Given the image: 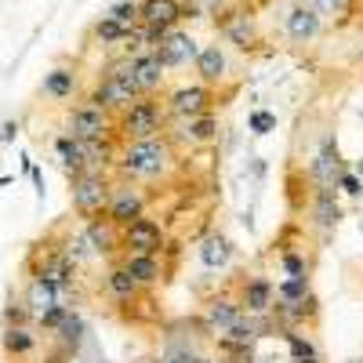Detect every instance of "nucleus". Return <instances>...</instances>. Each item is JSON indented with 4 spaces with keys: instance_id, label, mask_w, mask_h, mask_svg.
Returning <instances> with one entry per match:
<instances>
[{
    "instance_id": "f257e3e1",
    "label": "nucleus",
    "mask_w": 363,
    "mask_h": 363,
    "mask_svg": "<svg viewBox=\"0 0 363 363\" xmlns=\"http://www.w3.org/2000/svg\"><path fill=\"white\" fill-rule=\"evenodd\" d=\"M182 167V153L171 145L167 135L157 138H142V142H124L120 145V157L113 164V178L135 182V186H167Z\"/></svg>"
},
{
    "instance_id": "f03ea898",
    "label": "nucleus",
    "mask_w": 363,
    "mask_h": 363,
    "mask_svg": "<svg viewBox=\"0 0 363 363\" xmlns=\"http://www.w3.org/2000/svg\"><path fill=\"white\" fill-rule=\"evenodd\" d=\"M84 99H91L95 106H102L113 116H120L131 102H138L142 91H138V80H135V69H131V58L113 55L109 62L99 69L95 84L84 91Z\"/></svg>"
},
{
    "instance_id": "7ed1b4c3",
    "label": "nucleus",
    "mask_w": 363,
    "mask_h": 363,
    "mask_svg": "<svg viewBox=\"0 0 363 363\" xmlns=\"http://www.w3.org/2000/svg\"><path fill=\"white\" fill-rule=\"evenodd\" d=\"M211 356V338L200 330L196 316L186 320H171L160 330V363H203Z\"/></svg>"
},
{
    "instance_id": "20e7f679",
    "label": "nucleus",
    "mask_w": 363,
    "mask_h": 363,
    "mask_svg": "<svg viewBox=\"0 0 363 363\" xmlns=\"http://www.w3.org/2000/svg\"><path fill=\"white\" fill-rule=\"evenodd\" d=\"M167 124H171V116L164 109V99L160 95H142L138 102H131L116 116V138L120 142L157 138V135H167Z\"/></svg>"
},
{
    "instance_id": "39448f33",
    "label": "nucleus",
    "mask_w": 363,
    "mask_h": 363,
    "mask_svg": "<svg viewBox=\"0 0 363 363\" xmlns=\"http://www.w3.org/2000/svg\"><path fill=\"white\" fill-rule=\"evenodd\" d=\"M233 91H215L200 80H182V84H171L164 91V109L171 120H189V116H203V113H215V106H225V99Z\"/></svg>"
},
{
    "instance_id": "423d86ee",
    "label": "nucleus",
    "mask_w": 363,
    "mask_h": 363,
    "mask_svg": "<svg viewBox=\"0 0 363 363\" xmlns=\"http://www.w3.org/2000/svg\"><path fill=\"white\" fill-rule=\"evenodd\" d=\"M113 196V174L109 171H84L69 178V207L80 222L106 218Z\"/></svg>"
},
{
    "instance_id": "0eeeda50",
    "label": "nucleus",
    "mask_w": 363,
    "mask_h": 363,
    "mask_svg": "<svg viewBox=\"0 0 363 363\" xmlns=\"http://www.w3.org/2000/svg\"><path fill=\"white\" fill-rule=\"evenodd\" d=\"M247 313H244V306H240V298H236V291H233V284L225 280L222 287H215L211 294H203V301H200V313H196V323H200V330L215 342V338H222L225 330L233 327V323H240Z\"/></svg>"
},
{
    "instance_id": "6e6552de",
    "label": "nucleus",
    "mask_w": 363,
    "mask_h": 363,
    "mask_svg": "<svg viewBox=\"0 0 363 363\" xmlns=\"http://www.w3.org/2000/svg\"><path fill=\"white\" fill-rule=\"evenodd\" d=\"M215 29H218L222 44L244 51V55H251V51H258L265 44V33H262V22H258L255 8H244V4H233V8L218 11Z\"/></svg>"
},
{
    "instance_id": "1a4fd4ad",
    "label": "nucleus",
    "mask_w": 363,
    "mask_h": 363,
    "mask_svg": "<svg viewBox=\"0 0 363 363\" xmlns=\"http://www.w3.org/2000/svg\"><path fill=\"white\" fill-rule=\"evenodd\" d=\"M167 138L182 157L196 153V149H211L222 138V120L218 113H203V116H189V120H171L167 124Z\"/></svg>"
},
{
    "instance_id": "9d476101",
    "label": "nucleus",
    "mask_w": 363,
    "mask_h": 363,
    "mask_svg": "<svg viewBox=\"0 0 363 363\" xmlns=\"http://www.w3.org/2000/svg\"><path fill=\"white\" fill-rule=\"evenodd\" d=\"M62 131L80 138V142H95V138H109L116 135V116L106 113L102 106H95L91 99H80L66 109L62 116Z\"/></svg>"
},
{
    "instance_id": "9b49d317",
    "label": "nucleus",
    "mask_w": 363,
    "mask_h": 363,
    "mask_svg": "<svg viewBox=\"0 0 363 363\" xmlns=\"http://www.w3.org/2000/svg\"><path fill=\"white\" fill-rule=\"evenodd\" d=\"M342 171H349V164L342 160V145H338V131H327L316 145V153L309 160V167L301 171L309 182V189H338Z\"/></svg>"
},
{
    "instance_id": "f8f14e48",
    "label": "nucleus",
    "mask_w": 363,
    "mask_h": 363,
    "mask_svg": "<svg viewBox=\"0 0 363 363\" xmlns=\"http://www.w3.org/2000/svg\"><path fill=\"white\" fill-rule=\"evenodd\" d=\"M149 207H153V193L145 186H135V182H124V178H113V196H109V211L106 218L113 225H131L135 218H145Z\"/></svg>"
},
{
    "instance_id": "ddd939ff",
    "label": "nucleus",
    "mask_w": 363,
    "mask_h": 363,
    "mask_svg": "<svg viewBox=\"0 0 363 363\" xmlns=\"http://www.w3.org/2000/svg\"><path fill=\"white\" fill-rule=\"evenodd\" d=\"M301 218H306V225L313 233H320V240H330V233H335L345 218L338 189H309L306 203H301Z\"/></svg>"
},
{
    "instance_id": "4468645a",
    "label": "nucleus",
    "mask_w": 363,
    "mask_h": 363,
    "mask_svg": "<svg viewBox=\"0 0 363 363\" xmlns=\"http://www.w3.org/2000/svg\"><path fill=\"white\" fill-rule=\"evenodd\" d=\"M171 244V236H167V225L153 215H145V218H135L131 225L120 229V255H164V247Z\"/></svg>"
},
{
    "instance_id": "2eb2a0df",
    "label": "nucleus",
    "mask_w": 363,
    "mask_h": 363,
    "mask_svg": "<svg viewBox=\"0 0 363 363\" xmlns=\"http://www.w3.org/2000/svg\"><path fill=\"white\" fill-rule=\"evenodd\" d=\"M240 306H244L247 316H272V306H277V284H272L265 272H236L229 280Z\"/></svg>"
},
{
    "instance_id": "dca6fc26",
    "label": "nucleus",
    "mask_w": 363,
    "mask_h": 363,
    "mask_svg": "<svg viewBox=\"0 0 363 363\" xmlns=\"http://www.w3.org/2000/svg\"><path fill=\"white\" fill-rule=\"evenodd\" d=\"M40 99H44L48 106H55V109H69L73 102H80V99H84V77H80V66L62 62V66L48 69L44 80H40Z\"/></svg>"
},
{
    "instance_id": "f3484780",
    "label": "nucleus",
    "mask_w": 363,
    "mask_h": 363,
    "mask_svg": "<svg viewBox=\"0 0 363 363\" xmlns=\"http://www.w3.org/2000/svg\"><path fill=\"white\" fill-rule=\"evenodd\" d=\"M327 29V18L309 4V0H291V8L284 15V37L294 44V48H309L323 37Z\"/></svg>"
},
{
    "instance_id": "a211bd4d",
    "label": "nucleus",
    "mask_w": 363,
    "mask_h": 363,
    "mask_svg": "<svg viewBox=\"0 0 363 363\" xmlns=\"http://www.w3.org/2000/svg\"><path fill=\"white\" fill-rule=\"evenodd\" d=\"M233 73H236V66H233V58H229V48H225V44L211 40V44L200 48L196 62H193V77H196L200 84L222 91V87L233 80Z\"/></svg>"
},
{
    "instance_id": "6ab92c4d",
    "label": "nucleus",
    "mask_w": 363,
    "mask_h": 363,
    "mask_svg": "<svg viewBox=\"0 0 363 363\" xmlns=\"http://www.w3.org/2000/svg\"><path fill=\"white\" fill-rule=\"evenodd\" d=\"M99 291H102V298L109 301V306L120 313V309H128V306H135V301L142 298V287H138V280L131 277V272L120 265L116 258L113 262H106V272L99 277Z\"/></svg>"
},
{
    "instance_id": "aec40b11",
    "label": "nucleus",
    "mask_w": 363,
    "mask_h": 363,
    "mask_svg": "<svg viewBox=\"0 0 363 363\" xmlns=\"http://www.w3.org/2000/svg\"><path fill=\"white\" fill-rule=\"evenodd\" d=\"M200 48H203V44L189 33V29H182V26H178V29H171V33H167L153 51H157V58L164 62L167 73H178V69H189V66L196 62Z\"/></svg>"
},
{
    "instance_id": "412c9836",
    "label": "nucleus",
    "mask_w": 363,
    "mask_h": 363,
    "mask_svg": "<svg viewBox=\"0 0 363 363\" xmlns=\"http://www.w3.org/2000/svg\"><path fill=\"white\" fill-rule=\"evenodd\" d=\"M40 345H44V335H40L37 323L4 327V330H0V356H4L8 363H33Z\"/></svg>"
},
{
    "instance_id": "4be33fe9",
    "label": "nucleus",
    "mask_w": 363,
    "mask_h": 363,
    "mask_svg": "<svg viewBox=\"0 0 363 363\" xmlns=\"http://www.w3.org/2000/svg\"><path fill=\"white\" fill-rule=\"evenodd\" d=\"M116 262L138 280L142 291H157V287H164L167 277H171V269H167L164 255H120Z\"/></svg>"
},
{
    "instance_id": "5701e85b",
    "label": "nucleus",
    "mask_w": 363,
    "mask_h": 363,
    "mask_svg": "<svg viewBox=\"0 0 363 363\" xmlns=\"http://www.w3.org/2000/svg\"><path fill=\"white\" fill-rule=\"evenodd\" d=\"M131 69H135V80H138V91L142 95H164L171 87V73L164 69V62L157 58V51L149 48L142 55L131 58Z\"/></svg>"
},
{
    "instance_id": "b1692460",
    "label": "nucleus",
    "mask_w": 363,
    "mask_h": 363,
    "mask_svg": "<svg viewBox=\"0 0 363 363\" xmlns=\"http://www.w3.org/2000/svg\"><path fill=\"white\" fill-rule=\"evenodd\" d=\"M196 258L207 272H225L236 262V244L222 233V229H211L200 244H196Z\"/></svg>"
},
{
    "instance_id": "393cba45",
    "label": "nucleus",
    "mask_w": 363,
    "mask_h": 363,
    "mask_svg": "<svg viewBox=\"0 0 363 363\" xmlns=\"http://www.w3.org/2000/svg\"><path fill=\"white\" fill-rule=\"evenodd\" d=\"M51 157H55V164H58V167L66 171V178L91 171V160H87L84 142H80V138H73V135H66V131L51 135Z\"/></svg>"
},
{
    "instance_id": "a878e982",
    "label": "nucleus",
    "mask_w": 363,
    "mask_h": 363,
    "mask_svg": "<svg viewBox=\"0 0 363 363\" xmlns=\"http://www.w3.org/2000/svg\"><path fill=\"white\" fill-rule=\"evenodd\" d=\"M80 229H84V236H87V244H91V251H95L102 262H113V258H120V225H113L109 218H91V222H80Z\"/></svg>"
},
{
    "instance_id": "bb28decb",
    "label": "nucleus",
    "mask_w": 363,
    "mask_h": 363,
    "mask_svg": "<svg viewBox=\"0 0 363 363\" xmlns=\"http://www.w3.org/2000/svg\"><path fill=\"white\" fill-rule=\"evenodd\" d=\"M186 4L182 0H138V22L153 29H178L186 18Z\"/></svg>"
},
{
    "instance_id": "cd10ccee",
    "label": "nucleus",
    "mask_w": 363,
    "mask_h": 363,
    "mask_svg": "<svg viewBox=\"0 0 363 363\" xmlns=\"http://www.w3.org/2000/svg\"><path fill=\"white\" fill-rule=\"evenodd\" d=\"M84 342H87V320H84V313L80 309H69V316L62 320V327L55 330V335L48 338V345H55V349H62L66 356H80V349H84Z\"/></svg>"
},
{
    "instance_id": "c85d7f7f",
    "label": "nucleus",
    "mask_w": 363,
    "mask_h": 363,
    "mask_svg": "<svg viewBox=\"0 0 363 363\" xmlns=\"http://www.w3.org/2000/svg\"><path fill=\"white\" fill-rule=\"evenodd\" d=\"M22 301H26V309L33 313V320H40L48 309L62 306V294H58L55 284H48L44 277H26V284H22Z\"/></svg>"
},
{
    "instance_id": "c756f323",
    "label": "nucleus",
    "mask_w": 363,
    "mask_h": 363,
    "mask_svg": "<svg viewBox=\"0 0 363 363\" xmlns=\"http://www.w3.org/2000/svg\"><path fill=\"white\" fill-rule=\"evenodd\" d=\"M287 345V363H323V349L316 345L313 330H280Z\"/></svg>"
},
{
    "instance_id": "7c9ffc66",
    "label": "nucleus",
    "mask_w": 363,
    "mask_h": 363,
    "mask_svg": "<svg viewBox=\"0 0 363 363\" xmlns=\"http://www.w3.org/2000/svg\"><path fill=\"white\" fill-rule=\"evenodd\" d=\"M120 316H124L128 323H135V327H160L164 323V309H160L153 291H142V298L135 301V306L120 309Z\"/></svg>"
},
{
    "instance_id": "2f4dec72",
    "label": "nucleus",
    "mask_w": 363,
    "mask_h": 363,
    "mask_svg": "<svg viewBox=\"0 0 363 363\" xmlns=\"http://www.w3.org/2000/svg\"><path fill=\"white\" fill-rule=\"evenodd\" d=\"M280 272H284V280H306V277H313V255H306V244L280 251Z\"/></svg>"
},
{
    "instance_id": "473e14b6",
    "label": "nucleus",
    "mask_w": 363,
    "mask_h": 363,
    "mask_svg": "<svg viewBox=\"0 0 363 363\" xmlns=\"http://www.w3.org/2000/svg\"><path fill=\"white\" fill-rule=\"evenodd\" d=\"M128 33H131V29H128V26H120V22H113L109 15H102L95 26H91V40H95V48H109V51L124 44Z\"/></svg>"
},
{
    "instance_id": "72a5a7b5",
    "label": "nucleus",
    "mask_w": 363,
    "mask_h": 363,
    "mask_svg": "<svg viewBox=\"0 0 363 363\" xmlns=\"http://www.w3.org/2000/svg\"><path fill=\"white\" fill-rule=\"evenodd\" d=\"M58 244H62V251L84 269V265H91V262H99V255L91 251V244H87V236H84V229H73V233H66L62 240H58Z\"/></svg>"
},
{
    "instance_id": "f704fd0d",
    "label": "nucleus",
    "mask_w": 363,
    "mask_h": 363,
    "mask_svg": "<svg viewBox=\"0 0 363 363\" xmlns=\"http://www.w3.org/2000/svg\"><path fill=\"white\" fill-rule=\"evenodd\" d=\"M313 294V277L306 280H277V301H284V306H294V301L309 298Z\"/></svg>"
},
{
    "instance_id": "c9c22d12",
    "label": "nucleus",
    "mask_w": 363,
    "mask_h": 363,
    "mask_svg": "<svg viewBox=\"0 0 363 363\" xmlns=\"http://www.w3.org/2000/svg\"><path fill=\"white\" fill-rule=\"evenodd\" d=\"M0 320H4V327H26V323H37V320H33V313L26 309L22 294H11V298H8V306H4V313H0Z\"/></svg>"
},
{
    "instance_id": "e433bc0d",
    "label": "nucleus",
    "mask_w": 363,
    "mask_h": 363,
    "mask_svg": "<svg viewBox=\"0 0 363 363\" xmlns=\"http://www.w3.org/2000/svg\"><path fill=\"white\" fill-rule=\"evenodd\" d=\"M106 15H109L113 22H120V26L135 29V26H138V0H116V4H109Z\"/></svg>"
},
{
    "instance_id": "4c0bfd02",
    "label": "nucleus",
    "mask_w": 363,
    "mask_h": 363,
    "mask_svg": "<svg viewBox=\"0 0 363 363\" xmlns=\"http://www.w3.org/2000/svg\"><path fill=\"white\" fill-rule=\"evenodd\" d=\"M69 309H73V306H66V301H62V306H55V309H48V313H44V316L37 320V327H40V335H44V338H51L55 330L62 327V320L69 316Z\"/></svg>"
},
{
    "instance_id": "58836bf2",
    "label": "nucleus",
    "mask_w": 363,
    "mask_h": 363,
    "mask_svg": "<svg viewBox=\"0 0 363 363\" xmlns=\"http://www.w3.org/2000/svg\"><path fill=\"white\" fill-rule=\"evenodd\" d=\"M247 131L251 135H269V131H277V113H269V109H255L251 116H247Z\"/></svg>"
},
{
    "instance_id": "ea45409f",
    "label": "nucleus",
    "mask_w": 363,
    "mask_h": 363,
    "mask_svg": "<svg viewBox=\"0 0 363 363\" xmlns=\"http://www.w3.org/2000/svg\"><path fill=\"white\" fill-rule=\"evenodd\" d=\"M309 4L323 15V18H342L345 11H349V4L352 0H309Z\"/></svg>"
},
{
    "instance_id": "a19ab883",
    "label": "nucleus",
    "mask_w": 363,
    "mask_h": 363,
    "mask_svg": "<svg viewBox=\"0 0 363 363\" xmlns=\"http://www.w3.org/2000/svg\"><path fill=\"white\" fill-rule=\"evenodd\" d=\"M338 193H345V196H352V200H363V178H356L352 171H342Z\"/></svg>"
},
{
    "instance_id": "79ce46f5",
    "label": "nucleus",
    "mask_w": 363,
    "mask_h": 363,
    "mask_svg": "<svg viewBox=\"0 0 363 363\" xmlns=\"http://www.w3.org/2000/svg\"><path fill=\"white\" fill-rule=\"evenodd\" d=\"M40 363H73V356H66L62 349H55V345H48V356H44Z\"/></svg>"
},
{
    "instance_id": "37998d69",
    "label": "nucleus",
    "mask_w": 363,
    "mask_h": 363,
    "mask_svg": "<svg viewBox=\"0 0 363 363\" xmlns=\"http://www.w3.org/2000/svg\"><path fill=\"white\" fill-rule=\"evenodd\" d=\"M29 182H33V186H37V196L44 200V193H48V189H44V174H40V167H37V164L29 167Z\"/></svg>"
},
{
    "instance_id": "c03bdc74",
    "label": "nucleus",
    "mask_w": 363,
    "mask_h": 363,
    "mask_svg": "<svg viewBox=\"0 0 363 363\" xmlns=\"http://www.w3.org/2000/svg\"><path fill=\"white\" fill-rule=\"evenodd\" d=\"M18 135V124H4V131H0V142H11Z\"/></svg>"
},
{
    "instance_id": "a18cd8bd",
    "label": "nucleus",
    "mask_w": 363,
    "mask_h": 363,
    "mask_svg": "<svg viewBox=\"0 0 363 363\" xmlns=\"http://www.w3.org/2000/svg\"><path fill=\"white\" fill-rule=\"evenodd\" d=\"M131 363H160V359H157V352H145V356H135Z\"/></svg>"
},
{
    "instance_id": "49530a36",
    "label": "nucleus",
    "mask_w": 363,
    "mask_h": 363,
    "mask_svg": "<svg viewBox=\"0 0 363 363\" xmlns=\"http://www.w3.org/2000/svg\"><path fill=\"white\" fill-rule=\"evenodd\" d=\"M349 171H352L356 178H363V157H359V160H352V167H349Z\"/></svg>"
},
{
    "instance_id": "de8ad7c7",
    "label": "nucleus",
    "mask_w": 363,
    "mask_h": 363,
    "mask_svg": "<svg viewBox=\"0 0 363 363\" xmlns=\"http://www.w3.org/2000/svg\"><path fill=\"white\" fill-rule=\"evenodd\" d=\"M203 363H225V359H222V356H218V352H211V356H207V359H203Z\"/></svg>"
},
{
    "instance_id": "09e8293b",
    "label": "nucleus",
    "mask_w": 363,
    "mask_h": 363,
    "mask_svg": "<svg viewBox=\"0 0 363 363\" xmlns=\"http://www.w3.org/2000/svg\"><path fill=\"white\" fill-rule=\"evenodd\" d=\"M8 182H11V178H8V174H4V178H0V189H4V186H8Z\"/></svg>"
},
{
    "instance_id": "8fccbe9b",
    "label": "nucleus",
    "mask_w": 363,
    "mask_h": 363,
    "mask_svg": "<svg viewBox=\"0 0 363 363\" xmlns=\"http://www.w3.org/2000/svg\"><path fill=\"white\" fill-rule=\"evenodd\" d=\"M359 58H363V48H359Z\"/></svg>"
}]
</instances>
